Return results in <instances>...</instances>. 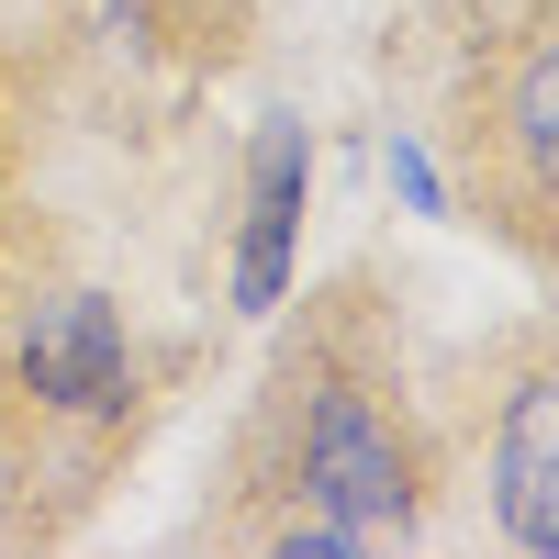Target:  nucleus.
<instances>
[{
  "mask_svg": "<svg viewBox=\"0 0 559 559\" xmlns=\"http://www.w3.org/2000/svg\"><path fill=\"white\" fill-rule=\"evenodd\" d=\"M23 381L45 403H68V414H112L123 403V324H112V302H90V292L34 302V324H23Z\"/></svg>",
  "mask_w": 559,
  "mask_h": 559,
  "instance_id": "2",
  "label": "nucleus"
},
{
  "mask_svg": "<svg viewBox=\"0 0 559 559\" xmlns=\"http://www.w3.org/2000/svg\"><path fill=\"white\" fill-rule=\"evenodd\" d=\"M292 224H302V123H280L258 146V202H247V258H236L247 313H269L280 280H292Z\"/></svg>",
  "mask_w": 559,
  "mask_h": 559,
  "instance_id": "4",
  "label": "nucleus"
},
{
  "mask_svg": "<svg viewBox=\"0 0 559 559\" xmlns=\"http://www.w3.org/2000/svg\"><path fill=\"white\" fill-rule=\"evenodd\" d=\"M515 123H526V157L559 146V68H548V57H526V112H515Z\"/></svg>",
  "mask_w": 559,
  "mask_h": 559,
  "instance_id": "5",
  "label": "nucleus"
},
{
  "mask_svg": "<svg viewBox=\"0 0 559 559\" xmlns=\"http://www.w3.org/2000/svg\"><path fill=\"white\" fill-rule=\"evenodd\" d=\"M503 526L526 559L559 548V392H515V426H503Z\"/></svg>",
  "mask_w": 559,
  "mask_h": 559,
  "instance_id": "3",
  "label": "nucleus"
},
{
  "mask_svg": "<svg viewBox=\"0 0 559 559\" xmlns=\"http://www.w3.org/2000/svg\"><path fill=\"white\" fill-rule=\"evenodd\" d=\"M313 492L336 503V515H324L313 537L292 526V548L336 559V548H392V537H403V471H392V448L369 437V414H358L347 392L313 403Z\"/></svg>",
  "mask_w": 559,
  "mask_h": 559,
  "instance_id": "1",
  "label": "nucleus"
}]
</instances>
